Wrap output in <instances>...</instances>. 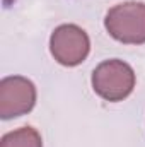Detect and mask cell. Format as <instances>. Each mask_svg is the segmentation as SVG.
<instances>
[{"label":"cell","mask_w":145,"mask_h":147,"mask_svg":"<svg viewBox=\"0 0 145 147\" xmlns=\"http://www.w3.org/2000/svg\"><path fill=\"white\" fill-rule=\"evenodd\" d=\"M94 92L109 103H118L133 92L137 77L133 69L118 58L99 63L91 77Z\"/></svg>","instance_id":"1"},{"label":"cell","mask_w":145,"mask_h":147,"mask_svg":"<svg viewBox=\"0 0 145 147\" xmlns=\"http://www.w3.org/2000/svg\"><path fill=\"white\" fill-rule=\"evenodd\" d=\"M109 36L125 45L145 43V3L123 2L111 7L104 17Z\"/></svg>","instance_id":"2"},{"label":"cell","mask_w":145,"mask_h":147,"mask_svg":"<svg viewBox=\"0 0 145 147\" xmlns=\"http://www.w3.org/2000/svg\"><path fill=\"white\" fill-rule=\"evenodd\" d=\"M50 51L60 65L77 67L87 58L91 39L77 24H62L50 36Z\"/></svg>","instance_id":"3"},{"label":"cell","mask_w":145,"mask_h":147,"mask_svg":"<svg viewBox=\"0 0 145 147\" xmlns=\"http://www.w3.org/2000/svg\"><path fill=\"white\" fill-rule=\"evenodd\" d=\"M36 105V86L22 77L10 75L0 80V118L12 120L28 115Z\"/></svg>","instance_id":"4"},{"label":"cell","mask_w":145,"mask_h":147,"mask_svg":"<svg viewBox=\"0 0 145 147\" xmlns=\"http://www.w3.org/2000/svg\"><path fill=\"white\" fill-rule=\"evenodd\" d=\"M0 147H43V140L36 128L22 127L5 134L0 140Z\"/></svg>","instance_id":"5"}]
</instances>
